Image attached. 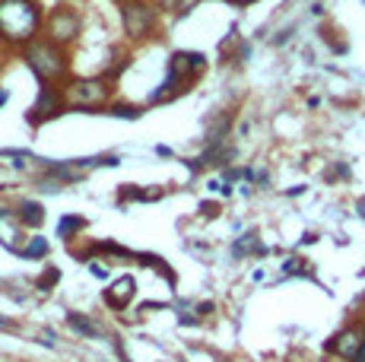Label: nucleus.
<instances>
[{
	"mask_svg": "<svg viewBox=\"0 0 365 362\" xmlns=\"http://www.w3.org/2000/svg\"><path fill=\"white\" fill-rule=\"evenodd\" d=\"M38 26V10L32 0H0V36L10 41L32 38Z\"/></svg>",
	"mask_w": 365,
	"mask_h": 362,
	"instance_id": "obj_1",
	"label": "nucleus"
},
{
	"mask_svg": "<svg viewBox=\"0 0 365 362\" xmlns=\"http://www.w3.org/2000/svg\"><path fill=\"white\" fill-rule=\"evenodd\" d=\"M26 61H29V67L41 80H54V76L64 73V54L58 51L54 41H35V45H29Z\"/></svg>",
	"mask_w": 365,
	"mask_h": 362,
	"instance_id": "obj_2",
	"label": "nucleus"
},
{
	"mask_svg": "<svg viewBox=\"0 0 365 362\" xmlns=\"http://www.w3.org/2000/svg\"><path fill=\"white\" fill-rule=\"evenodd\" d=\"M105 95H108V86L102 80H80L67 89V99L73 108H96L105 102Z\"/></svg>",
	"mask_w": 365,
	"mask_h": 362,
	"instance_id": "obj_3",
	"label": "nucleus"
},
{
	"mask_svg": "<svg viewBox=\"0 0 365 362\" xmlns=\"http://www.w3.org/2000/svg\"><path fill=\"white\" fill-rule=\"evenodd\" d=\"M153 19H156V13L150 10V6H143V4H133L124 10V29H128V36L130 38H140L146 29L153 26Z\"/></svg>",
	"mask_w": 365,
	"mask_h": 362,
	"instance_id": "obj_4",
	"label": "nucleus"
},
{
	"mask_svg": "<svg viewBox=\"0 0 365 362\" xmlns=\"http://www.w3.org/2000/svg\"><path fill=\"white\" fill-rule=\"evenodd\" d=\"M76 29H80V19H76V13H70V10H58V13L51 16V23H48V32H51L54 41L73 38Z\"/></svg>",
	"mask_w": 365,
	"mask_h": 362,
	"instance_id": "obj_5",
	"label": "nucleus"
},
{
	"mask_svg": "<svg viewBox=\"0 0 365 362\" xmlns=\"http://www.w3.org/2000/svg\"><path fill=\"white\" fill-rule=\"evenodd\" d=\"M203 67V54H194V51H178L172 58V67H168V73L175 76V80H187L191 73H197Z\"/></svg>",
	"mask_w": 365,
	"mask_h": 362,
	"instance_id": "obj_6",
	"label": "nucleus"
},
{
	"mask_svg": "<svg viewBox=\"0 0 365 362\" xmlns=\"http://www.w3.org/2000/svg\"><path fill=\"white\" fill-rule=\"evenodd\" d=\"M362 343H365V340H362L356 331H343V333H336V337L331 340V343H327V350L336 353V356H346V359H353L356 353L362 350Z\"/></svg>",
	"mask_w": 365,
	"mask_h": 362,
	"instance_id": "obj_7",
	"label": "nucleus"
},
{
	"mask_svg": "<svg viewBox=\"0 0 365 362\" xmlns=\"http://www.w3.org/2000/svg\"><path fill=\"white\" fill-rule=\"evenodd\" d=\"M61 105H58V93H54V86H41V93H38V102L32 105V121L38 124L41 118H51V115H58Z\"/></svg>",
	"mask_w": 365,
	"mask_h": 362,
	"instance_id": "obj_8",
	"label": "nucleus"
},
{
	"mask_svg": "<svg viewBox=\"0 0 365 362\" xmlns=\"http://www.w3.org/2000/svg\"><path fill=\"white\" fill-rule=\"evenodd\" d=\"M130 296H133V280L130 276H121L115 286L105 292V302H108L111 309H124V305L130 302Z\"/></svg>",
	"mask_w": 365,
	"mask_h": 362,
	"instance_id": "obj_9",
	"label": "nucleus"
},
{
	"mask_svg": "<svg viewBox=\"0 0 365 362\" xmlns=\"http://www.w3.org/2000/svg\"><path fill=\"white\" fill-rule=\"evenodd\" d=\"M19 222H26V226H41V222H45V210H41L35 200H23V204H19Z\"/></svg>",
	"mask_w": 365,
	"mask_h": 362,
	"instance_id": "obj_10",
	"label": "nucleus"
},
{
	"mask_svg": "<svg viewBox=\"0 0 365 362\" xmlns=\"http://www.w3.org/2000/svg\"><path fill=\"white\" fill-rule=\"evenodd\" d=\"M67 321H70V327H73V331L86 333V337H96V333H99V331H96V324H93V321H86V318H83V315H76V311H70V315H67Z\"/></svg>",
	"mask_w": 365,
	"mask_h": 362,
	"instance_id": "obj_11",
	"label": "nucleus"
},
{
	"mask_svg": "<svg viewBox=\"0 0 365 362\" xmlns=\"http://www.w3.org/2000/svg\"><path fill=\"white\" fill-rule=\"evenodd\" d=\"M26 257H45L48 254V242L45 239H32V245L23 252Z\"/></svg>",
	"mask_w": 365,
	"mask_h": 362,
	"instance_id": "obj_12",
	"label": "nucleus"
},
{
	"mask_svg": "<svg viewBox=\"0 0 365 362\" xmlns=\"http://www.w3.org/2000/svg\"><path fill=\"white\" fill-rule=\"evenodd\" d=\"M76 229H83V219L80 217H64V219H61V232H76Z\"/></svg>",
	"mask_w": 365,
	"mask_h": 362,
	"instance_id": "obj_13",
	"label": "nucleus"
},
{
	"mask_svg": "<svg viewBox=\"0 0 365 362\" xmlns=\"http://www.w3.org/2000/svg\"><path fill=\"white\" fill-rule=\"evenodd\" d=\"M58 280H61V274H58V270L51 267V270H48V274H45V276H41V280H38V286H41V289H51V286H54V283H58Z\"/></svg>",
	"mask_w": 365,
	"mask_h": 362,
	"instance_id": "obj_14",
	"label": "nucleus"
},
{
	"mask_svg": "<svg viewBox=\"0 0 365 362\" xmlns=\"http://www.w3.org/2000/svg\"><path fill=\"white\" fill-rule=\"evenodd\" d=\"M111 115H118V118H137V111H133L130 105H115V108H111Z\"/></svg>",
	"mask_w": 365,
	"mask_h": 362,
	"instance_id": "obj_15",
	"label": "nucleus"
},
{
	"mask_svg": "<svg viewBox=\"0 0 365 362\" xmlns=\"http://www.w3.org/2000/svg\"><path fill=\"white\" fill-rule=\"evenodd\" d=\"M89 270H93V276H99V280H105V276H108V274H105V267H96V264H93Z\"/></svg>",
	"mask_w": 365,
	"mask_h": 362,
	"instance_id": "obj_16",
	"label": "nucleus"
},
{
	"mask_svg": "<svg viewBox=\"0 0 365 362\" xmlns=\"http://www.w3.org/2000/svg\"><path fill=\"white\" fill-rule=\"evenodd\" d=\"M349 362H365V343H362V350H359V353H356V356H353V359H349Z\"/></svg>",
	"mask_w": 365,
	"mask_h": 362,
	"instance_id": "obj_17",
	"label": "nucleus"
},
{
	"mask_svg": "<svg viewBox=\"0 0 365 362\" xmlns=\"http://www.w3.org/2000/svg\"><path fill=\"white\" fill-rule=\"evenodd\" d=\"M4 102H6V93H4V89H0V105H4Z\"/></svg>",
	"mask_w": 365,
	"mask_h": 362,
	"instance_id": "obj_18",
	"label": "nucleus"
}]
</instances>
